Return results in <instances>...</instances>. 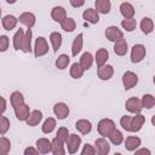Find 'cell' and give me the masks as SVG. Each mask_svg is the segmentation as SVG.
<instances>
[{"label":"cell","mask_w":155,"mask_h":155,"mask_svg":"<svg viewBox=\"0 0 155 155\" xmlns=\"http://www.w3.org/2000/svg\"><path fill=\"white\" fill-rule=\"evenodd\" d=\"M115 122L111 119H102L97 125V131L102 137H109V134L115 130Z\"/></svg>","instance_id":"1"},{"label":"cell","mask_w":155,"mask_h":155,"mask_svg":"<svg viewBox=\"0 0 155 155\" xmlns=\"http://www.w3.org/2000/svg\"><path fill=\"white\" fill-rule=\"evenodd\" d=\"M147 54L145 46L142 44H136L131 48V62L132 63H140Z\"/></svg>","instance_id":"2"},{"label":"cell","mask_w":155,"mask_h":155,"mask_svg":"<svg viewBox=\"0 0 155 155\" xmlns=\"http://www.w3.org/2000/svg\"><path fill=\"white\" fill-rule=\"evenodd\" d=\"M48 52V44L44 36H38L34 44V54L36 58L45 56Z\"/></svg>","instance_id":"3"},{"label":"cell","mask_w":155,"mask_h":155,"mask_svg":"<svg viewBox=\"0 0 155 155\" xmlns=\"http://www.w3.org/2000/svg\"><path fill=\"white\" fill-rule=\"evenodd\" d=\"M81 145V137L78 136L76 133H71L69 134L67 142H65V147L68 149V153L69 154H75L78 153L79 148Z\"/></svg>","instance_id":"4"},{"label":"cell","mask_w":155,"mask_h":155,"mask_svg":"<svg viewBox=\"0 0 155 155\" xmlns=\"http://www.w3.org/2000/svg\"><path fill=\"white\" fill-rule=\"evenodd\" d=\"M125 108L127 109L128 113L131 114H139L143 109V105H142V101L137 97H131L126 101L125 103Z\"/></svg>","instance_id":"5"},{"label":"cell","mask_w":155,"mask_h":155,"mask_svg":"<svg viewBox=\"0 0 155 155\" xmlns=\"http://www.w3.org/2000/svg\"><path fill=\"white\" fill-rule=\"evenodd\" d=\"M137 84H138V75L136 73L130 71V70L124 73V75H122V85H124L126 91L133 88Z\"/></svg>","instance_id":"6"},{"label":"cell","mask_w":155,"mask_h":155,"mask_svg":"<svg viewBox=\"0 0 155 155\" xmlns=\"http://www.w3.org/2000/svg\"><path fill=\"white\" fill-rule=\"evenodd\" d=\"M53 113L58 120H64L69 115V107L64 102H58L53 105Z\"/></svg>","instance_id":"7"},{"label":"cell","mask_w":155,"mask_h":155,"mask_svg":"<svg viewBox=\"0 0 155 155\" xmlns=\"http://www.w3.org/2000/svg\"><path fill=\"white\" fill-rule=\"evenodd\" d=\"M105 38L109 41L115 42V41H117V40L124 38V31L120 30L116 25H110V27H108L105 29Z\"/></svg>","instance_id":"8"},{"label":"cell","mask_w":155,"mask_h":155,"mask_svg":"<svg viewBox=\"0 0 155 155\" xmlns=\"http://www.w3.org/2000/svg\"><path fill=\"white\" fill-rule=\"evenodd\" d=\"M97 76L103 80V81H107V80H110L114 75V68L110 65V64H104V65H101V67H97Z\"/></svg>","instance_id":"9"},{"label":"cell","mask_w":155,"mask_h":155,"mask_svg":"<svg viewBox=\"0 0 155 155\" xmlns=\"http://www.w3.org/2000/svg\"><path fill=\"white\" fill-rule=\"evenodd\" d=\"M94 147L97 149V154H99V155H108L110 151V144L105 139V137L97 138L94 140Z\"/></svg>","instance_id":"10"},{"label":"cell","mask_w":155,"mask_h":155,"mask_svg":"<svg viewBox=\"0 0 155 155\" xmlns=\"http://www.w3.org/2000/svg\"><path fill=\"white\" fill-rule=\"evenodd\" d=\"M18 22L22 23L23 25H25L27 28H33L35 25V22H36V17L34 13L31 12H23L22 15H19L18 17Z\"/></svg>","instance_id":"11"},{"label":"cell","mask_w":155,"mask_h":155,"mask_svg":"<svg viewBox=\"0 0 155 155\" xmlns=\"http://www.w3.org/2000/svg\"><path fill=\"white\" fill-rule=\"evenodd\" d=\"M13 110H15V115H16L17 120H19V121H25L28 119L29 114H30V108L25 103L18 105L16 108H13Z\"/></svg>","instance_id":"12"},{"label":"cell","mask_w":155,"mask_h":155,"mask_svg":"<svg viewBox=\"0 0 155 155\" xmlns=\"http://www.w3.org/2000/svg\"><path fill=\"white\" fill-rule=\"evenodd\" d=\"M82 18L91 24H97L99 22V12L96 8H87L82 12Z\"/></svg>","instance_id":"13"},{"label":"cell","mask_w":155,"mask_h":155,"mask_svg":"<svg viewBox=\"0 0 155 155\" xmlns=\"http://www.w3.org/2000/svg\"><path fill=\"white\" fill-rule=\"evenodd\" d=\"M124 143H125V148H126L127 151H134L136 149H138V148L140 147L142 140H140V138L137 137V136H128V137L124 140Z\"/></svg>","instance_id":"14"},{"label":"cell","mask_w":155,"mask_h":155,"mask_svg":"<svg viewBox=\"0 0 155 155\" xmlns=\"http://www.w3.org/2000/svg\"><path fill=\"white\" fill-rule=\"evenodd\" d=\"M36 148L40 154H48L52 153V140H48L47 138H39L36 140Z\"/></svg>","instance_id":"15"},{"label":"cell","mask_w":155,"mask_h":155,"mask_svg":"<svg viewBox=\"0 0 155 155\" xmlns=\"http://www.w3.org/2000/svg\"><path fill=\"white\" fill-rule=\"evenodd\" d=\"M51 17L54 22L57 23H62L65 18H67V11L64 7L62 6H54L52 10H51Z\"/></svg>","instance_id":"16"},{"label":"cell","mask_w":155,"mask_h":155,"mask_svg":"<svg viewBox=\"0 0 155 155\" xmlns=\"http://www.w3.org/2000/svg\"><path fill=\"white\" fill-rule=\"evenodd\" d=\"M41 120H42V113L40 110L35 109V110H31L30 111V114H29L28 119L25 120V122H27L28 126L35 127V126H38L41 122Z\"/></svg>","instance_id":"17"},{"label":"cell","mask_w":155,"mask_h":155,"mask_svg":"<svg viewBox=\"0 0 155 155\" xmlns=\"http://www.w3.org/2000/svg\"><path fill=\"white\" fill-rule=\"evenodd\" d=\"M82 46H84V34L82 33H79L75 38H74V41L71 44V54L75 57L78 56L81 50H82Z\"/></svg>","instance_id":"18"},{"label":"cell","mask_w":155,"mask_h":155,"mask_svg":"<svg viewBox=\"0 0 155 155\" xmlns=\"http://www.w3.org/2000/svg\"><path fill=\"white\" fill-rule=\"evenodd\" d=\"M145 122V117L139 113V114H134V116H132L131 119V132H138L140 131V128L143 127Z\"/></svg>","instance_id":"19"},{"label":"cell","mask_w":155,"mask_h":155,"mask_svg":"<svg viewBox=\"0 0 155 155\" xmlns=\"http://www.w3.org/2000/svg\"><path fill=\"white\" fill-rule=\"evenodd\" d=\"M18 23V18H16L13 15H6L2 17L1 19V24H2V28L5 30H12L16 28Z\"/></svg>","instance_id":"20"},{"label":"cell","mask_w":155,"mask_h":155,"mask_svg":"<svg viewBox=\"0 0 155 155\" xmlns=\"http://www.w3.org/2000/svg\"><path fill=\"white\" fill-rule=\"evenodd\" d=\"M127 51H128V45H127V41L124 38L114 42V52H115V54L122 57V56H125L127 53Z\"/></svg>","instance_id":"21"},{"label":"cell","mask_w":155,"mask_h":155,"mask_svg":"<svg viewBox=\"0 0 155 155\" xmlns=\"http://www.w3.org/2000/svg\"><path fill=\"white\" fill-rule=\"evenodd\" d=\"M75 127L76 130L81 133V134H88L91 131H92V124L91 121L86 120V119H80L76 121L75 124Z\"/></svg>","instance_id":"22"},{"label":"cell","mask_w":155,"mask_h":155,"mask_svg":"<svg viewBox=\"0 0 155 155\" xmlns=\"http://www.w3.org/2000/svg\"><path fill=\"white\" fill-rule=\"evenodd\" d=\"M94 8L102 15H108L111 10V2L110 0H96Z\"/></svg>","instance_id":"23"},{"label":"cell","mask_w":155,"mask_h":155,"mask_svg":"<svg viewBox=\"0 0 155 155\" xmlns=\"http://www.w3.org/2000/svg\"><path fill=\"white\" fill-rule=\"evenodd\" d=\"M119 10H120V13L122 15L124 18H133V16H134V13H136L133 5L130 4V2H126V1L121 2Z\"/></svg>","instance_id":"24"},{"label":"cell","mask_w":155,"mask_h":155,"mask_svg":"<svg viewBox=\"0 0 155 155\" xmlns=\"http://www.w3.org/2000/svg\"><path fill=\"white\" fill-rule=\"evenodd\" d=\"M108 59H109V52H108L107 48H99V50H97V52L94 54V61H96L97 67H101V65L107 64V61Z\"/></svg>","instance_id":"25"},{"label":"cell","mask_w":155,"mask_h":155,"mask_svg":"<svg viewBox=\"0 0 155 155\" xmlns=\"http://www.w3.org/2000/svg\"><path fill=\"white\" fill-rule=\"evenodd\" d=\"M64 142L61 140L58 137H54L52 139V154L53 155H64L65 149H64Z\"/></svg>","instance_id":"26"},{"label":"cell","mask_w":155,"mask_h":155,"mask_svg":"<svg viewBox=\"0 0 155 155\" xmlns=\"http://www.w3.org/2000/svg\"><path fill=\"white\" fill-rule=\"evenodd\" d=\"M24 35H25V31H24L22 28H19V29L15 33V35H13V47H15V50H17V51L21 50V51H22Z\"/></svg>","instance_id":"27"},{"label":"cell","mask_w":155,"mask_h":155,"mask_svg":"<svg viewBox=\"0 0 155 155\" xmlns=\"http://www.w3.org/2000/svg\"><path fill=\"white\" fill-rule=\"evenodd\" d=\"M31 38H33V31H31L30 28H27L25 35H24V40H23V48H22V51L24 53H30L34 50L31 47Z\"/></svg>","instance_id":"28"},{"label":"cell","mask_w":155,"mask_h":155,"mask_svg":"<svg viewBox=\"0 0 155 155\" xmlns=\"http://www.w3.org/2000/svg\"><path fill=\"white\" fill-rule=\"evenodd\" d=\"M139 25H140V30H142L143 34H145V35L153 33V30H154V22H153V19L149 18V17H143Z\"/></svg>","instance_id":"29"},{"label":"cell","mask_w":155,"mask_h":155,"mask_svg":"<svg viewBox=\"0 0 155 155\" xmlns=\"http://www.w3.org/2000/svg\"><path fill=\"white\" fill-rule=\"evenodd\" d=\"M93 61H94V57L92 56L91 52H84V53L81 54V57H80V62H79V63L81 64V67H82L85 70H88V69L92 67Z\"/></svg>","instance_id":"30"},{"label":"cell","mask_w":155,"mask_h":155,"mask_svg":"<svg viewBox=\"0 0 155 155\" xmlns=\"http://www.w3.org/2000/svg\"><path fill=\"white\" fill-rule=\"evenodd\" d=\"M50 41L52 44V47H53V51L57 52L61 46H62V41H63V38H62V34L58 33V31H52L50 34Z\"/></svg>","instance_id":"31"},{"label":"cell","mask_w":155,"mask_h":155,"mask_svg":"<svg viewBox=\"0 0 155 155\" xmlns=\"http://www.w3.org/2000/svg\"><path fill=\"white\" fill-rule=\"evenodd\" d=\"M109 140H110V143L111 144H114V145H120L121 143H124V140H125V138H124V134L121 133V131H119L117 128H115L110 134H109Z\"/></svg>","instance_id":"32"},{"label":"cell","mask_w":155,"mask_h":155,"mask_svg":"<svg viewBox=\"0 0 155 155\" xmlns=\"http://www.w3.org/2000/svg\"><path fill=\"white\" fill-rule=\"evenodd\" d=\"M10 102H11V107L16 108V107H18V105L24 103V97L19 91H15L10 96Z\"/></svg>","instance_id":"33"},{"label":"cell","mask_w":155,"mask_h":155,"mask_svg":"<svg viewBox=\"0 0 155 155\" xmlns=\"http://www.w3.org/2000/svg\"><path fill=\"white\" fill-rule=\"evenodd\" d=\"M84 73H85V69L81 67L80 63H73L71 64V67H70V76L73 79H80V78H82Z\"/></svg>","instance_id":"34"},{"label":"cell","mask_w":155,"mask_h":155,"mask_svg":"<svg viewBox=\"0 0 155 155\" xmlns=\"http://www.w3.org/2000/svg\"><path fill=\"white\" fill-rule=\"evenodd\" d=\"M54 128H56V119H53V117H47V119L44 121L42 126H41L42 132L46 133V134L51 133Z\"/></svg>","instance_id":"35"},{"label":"cell","mask_w":155,"mask_h":155,"mask_svg":"<svg viewBox=\"0 0 155 155\" xmlns=\"http://www.w3.org/2000/svg\"><path fill=\"white\" fill-rule=\"evenodd\" d=\"M69 62H70V57H69L68 54H65V53H62V54H59L58 58L56 59V67H57L58 69H61V70H64V69L68 67Z\"/></svg>","instance_id":"36"},{"label":"cell","mask_w":155,"mask_h":155,"mask_svg":"<svg viewBox=\"0 0 155 155\" xmlns=\"http://www.w3.org/2000/svg\"><path fill=\"white\" fill-rule=\"evenodd\" d=\"M61 27H62V29H63L64 31H67V33H71V31L75 30V28H76V23H75V21H74L73 18L67 17V18L61 23Z\"/></svg>","instance_id":"37"},{"label":"cell","mask_w":155,"mask_h":155,"mask_svg":"<svg viewBox=\"0 0 155 155\" xmlns=\"http://www.w3.org/2000/svg\"><path fill=\"white\" fill-rule=\"evenodd\" d=\"M10 150H11V142L5 136H1L0 137V154L7 155Z\"/></svg>","instance_id":"38"},{"label":"cell","mask_w":155,"mask_h":155,"mask_svg":"<svg viewBox=\"0 0 155 155\" xmlns=\"http://www.w3.org/2000/svg\"><path fill=\"white\" fill-rule=\"evenodd\" d=\"M142 105L143 108H147V109H151L154 105H155V97L150 93H147L142 97Z\"/></svg>","instance_id":"39"},{"label":"cell","mask_w":155,"mask_h":155,"mask_svg":"<svg viewBox=\"0 0 155 155\" xmlns=\"http://www.w3.org/2000/svg\"><path fill=\"white\" fill-rule=\"evenodd\" d=\"M136 25H137V23H136V19H133V18H125L121 22V27L128 33L133 31L136 29Z\"/></svg>","instance_id":"40"},{"label":"cell","mask_w":155,"mask_h":155,"mask_svg":"<svg viewBox=\"0 0 155 155\" xmlns=\"http://www.w3.org/2000/svg\"><path fill=\"white\" fill-rule=\"evenodd\" d=\"M131 119H132L131 115H124V116H121V119H120V125H121V127H122L125 131H127V132H131Z\"/></svg>","instance_id":"41"},{"label":"cell","mask_w":155,"mask_h":155,"mask_svg":"<svg viewBox=\"0 0 155 155\" xmlns=\"http://www.w3.org/2000/svg\"><path fill=\"white\" fill-rule=\"evenodd\" d=\"M10 128V120L6 117V116H1V120H0V133L1 136H4Z\"/></svg>","instance_id":"42"},{"label":"cell","mask_w":155,"mask_h":155,"mask_svg":"<svg viewBox=\"0 0 155 155\" xmlns=\"http://www.w3.org/2000/svg\"><path fill=\"white\" fill-rule=\"evenodd\" d=\"M97 154V149L94 145L90 144V143H86L84 147H82V150H81V155H94Z\"/></svg>","instance_id":"43"},{"label":"cell","mask_w":155,"mask_h":155,"mask_svg":"<svg viewBox=\"0 0 155 155\" xmlns=\"http://www.w3.org/2000/svg\"><path fill=\"white\" fill-rule=\"evenodd\" d=\"M56 137H58L61 140H63L64 143L67 142L68 137H69V132H68V128L67 127H59L58 131H57V134Z\"/></svg>","instance_id":"44"},{"label":"cell","mask_w":155,"mask_h":155,"mask_svg":"<svg viewBox=\"0 0 155 155\" xmlns=\"http://www.w3.org/2000/svg\"><path fill=\"white\" fill-rule=\"evenodd\" d=\"M10 45V40L6 35H1L0 36V52H5L8 48Z\"/></svg>","instance_id":"45"},{"label":"cell","mask_w":155,"mask_h":155,"mask_svg":"<svg viewBox=\"0 0 155 155\" xmlns=\"http://www.w3.org/2000/svg\"><path fill=\"white\" fill-rule=\"evenodd\" d=\"M23 154H24V155H38V154H40V153H39V150H38V148L28 147V148L24 149Z\"/></svg>","instance_id":"46"},{"label":"cell","mask_w":155,"mask_h":155,"mask_svg":"<svg viewBox=\"0 0 155 155\" xmlns=\"http://www.w3.org/2000/svg\"><path fill=\"white\" fill-rule=\"evenodd\" d=\"M69 2H70V5H71L73 7H75V8H79V7L84 6V4H85V0H69Z\"/></svg>","instance_id":"47"},{"label":"cell","mask_w":155,"mask_h":155,"mask_svg":"<svg viewBox=\"0 0 155 155\" xmlns=\"http://www.w3.org/2000/svg\"><path fill=\"white\" fill-rule=\"evenodd\" d=\"M136 154H151V151L147 148H140V149H136L134 150Z\"/></svg>","instance_id":"48"},{"label":"cell","mask_w":155,"mask_h":155,"mask_svg":"<svg viewBox=\"0 0 155 155\" xmlns=\"http://www.w3.org/2000/svg\"><path fill=\"white\" fill-rule=\"evenodd\" d=\"M5 110H6V99L5 97H1V113L4 114Z\"/></svg>","instance_id":"49"},{"label":"cell","mask_w":155,"mask_h":155,"mask_svg":"<svg viewBox=\"0 0 155 155\" xmlns=\"http://www.w3.org/2000/svg\"><path fill=\"white\" fill-rule=\"evenodd\" d=\"M16 1H17V0H6V2H7V4H15Z\"/></svg>","instance_id":"50"},{"label":"cell","mask_w":155,"mask_h":155,"mask_svg":"<svg viewBox=\"0 0 155 155\" xmlns=\"http://www.w3.org/2000/svg\"><path fill=\"white\" fill-rule=\"evenodd\" d=\"M151 125H153V126H155V115L151 117Z\"/></svg>","instance_id":"51"},{"label":"cell","mask_w":155,"mask_h":155,"mask_svg":"<svg viewBox=\"0 0 155 155\" xmlns=\"http://www.w3.org/2000/svg\"><path fill=\"white\" fill-rule=\"evenodd\" d=\"M153 82H154V85H155V75H154V78H153Z\"/></svg>","instance_id":"52"}]
</instances>
